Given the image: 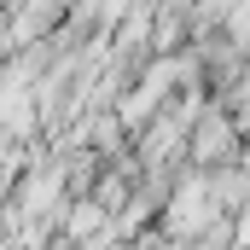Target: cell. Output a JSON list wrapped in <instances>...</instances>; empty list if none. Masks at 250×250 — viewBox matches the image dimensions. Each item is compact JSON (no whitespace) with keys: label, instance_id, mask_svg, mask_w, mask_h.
<instances>
[{"label":"cell","instance_id":"6da1fadb","mask_svg":"<svg viewBox=\"0 0 250 250\" xmlns=\"http://www.w3.org/2000/svg\"><path fill=\"white\" fill-rule=\"evenodd\" d=\"M221 221V204H215V187L209 181H187L181 192H169V204H163V227H169V239L175 245H198L209 227Z\"/></svg>","mask_w":250,"mask_h":250},{"label":"cell","instance_id":"7a4b0ae2","mask_svg":"<svg viewBox=\"0 0 250 250\" xmlns=\"http://www.w3.org/2000/svg\"><path fill=\"white\" fill-rule=\"evenodd\" d=\"M192 163L198 169H227L233 157H239V123L227 117V111H204L198 123H192Z\"/></svg>","mask_w":250,"mask_h":250},{"label":"cell","instance_id":"3957f363","mask_svg":"<svg viewBox=\"0 0 250 250\" xmlns=\"http://www.w3.org/2000/svg\"><path fill=\"white\" fill-rule=\"evenodd\" d=\"M64 227H70V245L76 250H105L111 239H123V233H117V215H111L99 198H93V204H76Z\"/></svg>","mask_w":250,"mask_h":250}]
</instances>
